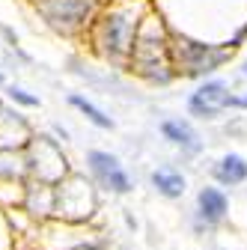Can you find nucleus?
<instances>
[{
	"label": "nucleus",
	"mask_w": 247,
	"mask_h": 250,
	"mask_svg": "<svg viewBox=\"0 0 247 250\" xmlns=\"http://www.w3.org/2000/svg\"><path fill=\"white\" fill-rule=\"evenodd\" d=\"M238 75H241V78H244V81H247V60H244V62H241V69H238Z\"/></svg>",
	"instance_id": "2eb2a0df"
},
{
	"label": "nucleus",
	"mask_w": 247,
	"mask_h": 250,
	"mask_svg": "<svg viewBox=\"0 0 247 250\" xmlns=\"http://www.w3.org/2000/svg\"><path fill=\"white\" fill-rule=\"evenodd\" d=\"M69 104L75 107V110H81L92 125H96V128H102V131H113L116 128V122H113V116H107L99 104H92L89 99H83V96H78V92H72L69 96Z\"/></svg>",
	"instance_id": "9b49d317"
},
{
	"label": "nucleus",
	"mask_w": 247,
	"mask_h": 250,
	"mask_svg": "<svg viewBox=\"0 0 247 250\" xmlns=\"http://www.w3.org/2000/svg\"><path fill=\"white\" fill-rule=\"evenodd\" d=\"M185 107H188V116L194 119H203V122L218 119L226 110H232V83L218 75L208 81H200L188 96V102H185Z\"/></svg>",
	"instance_id": "39448f33"
},
{
	"label": "nucleus",
	"mask_w": 247,
	"mask_h": 250,
	"mask_svg": "<svg viewBox=\"0 0 247 250\" xmlns=\"http://www.w3.org/2000/svg\"><path fill=\"white\" fill-rule=\"evenodd\" d=\"M72 250H107V244H104V241H81V244H75Z\"/></svg>",
	"instance_id": "4468645a"
},
{
	"label": "nucleus",
	"mask_w": 247,
	"mask_h": 250,
	"mask_svg": "<svg viewBox=\"0 0 247 250\" xmlns=\"http://www.w3.org/2000/svg\"><path fill=\"white\" fill-rule=\"evenodd\" d=\"M128 72H134L149 86H170L179 78L173 66V27L155 12H149L140 27Z\"/></svg>",
	"instance_id": "f03ea898"
},
{
	"label": "nucleus",
	"mask_w": 247,
	"mask_h": 250,
	"mask_svg": "<svg viewBox=\"0 0 247 250\" xmlns=\"http://www.w3.org/2000/svg\"><path fill=\"white\" fill-rule=\"evenodd\" d=\"M39 15L57 33H78L99 18V0H39Z\"/></svg>",
	"instance_id": "20e7f679"
},
{
	"label": "nucleus",
	"mask_w": 247,
	"mask_h": 250,
	"mask_svg": "<svg viewBox=\"0 0 247 250\" xmlns=\"http://www.w3.org/2000/svg\"><path fill=\"white\" fill-rule=\"evenodd\" d=\"M229 214V197L224 194L221 185H206L197 191V206H194V229L211 232L214 227H221Z\"/></svg>",
	"instance_id": "0eeeda50"
},
{
	"label": "nucleus",
	"mask_w": 247,
	"mask_h": 250,
	"mask_svg": "<svg viewBox=\"0 0 247 250\" xmlns=\"http://www.w3.org/2000/svg\"><path fill=\"white\" fill-rule=\"evenodd\" d=\"M158 131H161V137H164L170 146H176V149L185 155V158H197V155L203 152V137H200V131L194 128L191 119H185V116L161 119Z\"/></svg>",
	"instance_id": "6e6552de"
},
{
	"label": "nucleus",
	"mask_w": 247,
	"mask_h": 250,
	"mask_svg": "<svg viewBox=\"0 0 247 250\" xmlns=\"http://www.w3.org/2000/svg\"><path fill=\"white\" fill-rule=\"evenodd\" d=\"M149 182H152V188H155L164 200H182L185 191H188V179H185V173L176 170L173 164H164L158 170H152Z\"/></svg>",
	"instance_id": "9d476101"
},
{
	"label": "nucleus",
	"mask_w": 247,
	"mask_h": 250,
	"mask_svg": "<svg viewBox=\"0 0 247 250\" xmlns=\"http://www.w3.org/2000/svg\"><path fill=\"white\" fill-rule=\"evenodd\" d=\"M146 15L149 9L137 0H122V3L107 6L92 27V45L102 54V60L113 62L119 69H128Z\"/></svg>",
	"instance_id": "f257e3e1"
},
{
	"label": "nucleus",
	"mask_w": 247,
	"mask_h": 250,
	"mask_svg": "<svg viewBox=\"0 0 247 250\" xmlns=\"http://www.w3.org/2000/svg\"><path fill=\"white\" fill-rule=\"evenodd\" d=\"M232 110H244L247 113V81L244 83H232Z\"/></svg>",
	"instance_id": "ddd939ff"
},
{
	"label": "nucleus",
	"mask_w": 247,
	"mask_h": 250,
	"mask_svg": "<svg viewBox=\"0 0 247 250\" xmlns=\"http://www.w3.org/2000/svg\"><path fill=\"white\" fill-rule=\"evenodd\" d=\"M86 167L92 173V179H96L102 188H107L110 194H131L134 191V179L128 176V170L122 167V161L116 158V155L104 152V149H89L86 152Z\"/></svg>",
	"instance_id": "423d86ee"
},
{
	"label": "nucleus",
	"mask_w": 247,
	"mask_h": 250,
	"mask_svg": "<svg viewBox=\"0 0 247 250\" xmlns=\"http://www.w3.org/2000/svg\"><path fill=\"white\" fill-rule=\"evenodd\" d=\"M211 179L221 188H238L247 182V158L238 152H226L211 164Z\"/></svg>",
	"instance_id": "1a4fd4ad"
},
{
	"label": "nucleus",
	"mask_w": 247,
	"mask_h": 250,
	"mask_svg": "<svg viewBox=\"0 0 247 250\" xmlns=\"http://www.w3.org/2000/svg\"><path fill=\"white\" fill-rule=\"evenodd\" d=\"M6 96H9L12 102L24 104V107H39V96H30V92L21 89V86H9V89H6Z\"/></svg>",
	"instance_id": "f8f14e48"
},
{
	"label": "nucleus",
	"mask_w": 247,
	"mask_h": 250,
	"mask_svg": "<svg viewBox=\"0 0 247 250\" xmlns=\"http://www.w3.org/2000/svg\"><path fill=\"white\" fill-rule=\"evenodd\" d=\"M235 51L224 42L211 39H197L182 30H173V66L176 75L185 81H208L214 78L226 62H232Z\"/></svg>",
	"instance_id": "7ed1b4c3"
},
{
	"label": "nucleus",
	"mask_w": 247,
	"mask_h": 250,
	"mask_svg": "<svg viewBox=\"0 0 247 250\" xmlns=\"http://www.w3.org/2000/svg\"><path fill=\"white\" fill-rule=\"evenodd\" d=\"M0 86H3V69H0Z\"/></svg>",
	"instance_id": "dca6fc26"
}]
</instances>
